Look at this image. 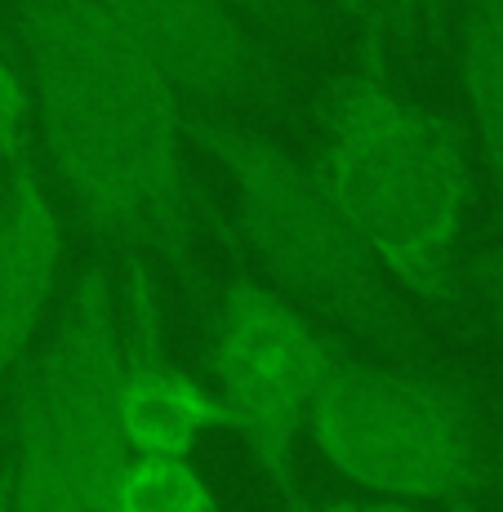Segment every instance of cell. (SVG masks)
Masks as SVG:
<instances>
[{
    "label": "cell",
    "mask_w": 503,
    "mask_h": 512,
    "mask_svg": "<svg viewBox=\"0 0 503 512\" xmlns=\"http://www.w3.org/2000/svg\"><path fill=\"white\" fill-rule=\"evenodd\" d=\"M36 134L49 165L107 241L165 268L192 263L183 94L103 0H14Z\"/></svg>",
    "instance_id": "obj_1"
},
{
    "label": "cell",
    "mask_w": 503,
    "mask_h": 512,
    "mask_svg": "<svg viewBox=\"0 0 503 512\" xmlns=\"http://www.w3.org/2000/svg\"><path fill=\"white\" fill-rule=\"evenodd\" d=\"M312 165L383 277L423 303L455 308L472 210L468 152L446 116L392 85L383 36H361V58L330 98Z\"/></svg>",
    "instance_id": "obj_2"
},
{
    "label": "cell",
    "mask_w": 503,
    "mask_h": 512,
    "mask_svg": "<svg viewBox=\"0 0 503 512\" xmlns=\"http://www.w3.org/2000/svg\"><path fill=\"white\" fill-rule=\"evenodd\" d=\"M121 317L98 268L81 272L54 334L14 374L9 512H121L116 481L125 441L116 428Z\"/></svg>",
    "instance_id": "obj_3"
},
{
    "label": "cell",
    "mask_w": 503,
    "mask_h": 512,
    "mask_svg": "<svg viewBox=\"0 0 503 512\" xmlns=\"http://www.w3.org/2000/svg\"><path fill=\"white\" fill-rule=\"evenodd\" d=\"M317 455L361 495L406 504H463L481 481L468 397L450 379L406 366L334 357L308 432Z\"/></svg>",
    "instance_id": "obj_4"
},
{
    "label": "cell",
    "mask_w": 503,
    "mask_h": 512,
    "mask_svg": "<svg viewBox=\"0 0 503 512\" xmlns=\"http://www.w3.org/2000/svg\"><path fill=\"white\" fill-rule=\"evenodd\" d=\"M187 134L228 170L241 232L276 281L308 294L361 334H406L383 290V268L325 187L317 165L290 156L263 134L219 121H187Z\"/></svg>",
    "instance_id": "obj_5"
},
{
    "label": "cell",
    "mask_w": 503,
    "mask_h": 512,
    "mask_svg": "<svg viewBox=\"0 0 503 512\" xmlns=\"http://www.w3.org/2000/svg\"><path fill=\"white\" fill-rule=\"evenodd\" d=\"M334 357L339 348L268 285L236 281L223 294L210 339V388L285 512L308 504L294 450Z\"/></svg>",
    "instance_id": "obj_6"
},
{
    "label": "cell",
    "mask_w": 503,
    "mask_h": 512,
    "mask_svg": "<svg viewBox=\"0 0 503 512\" xmlns=\"http://www.w3.org/2000/svg\"><path fill=\"white\" fill-rule=\"evenodd\" d=\"M116 428L130 455L192 459L214 432L228 428L210 383L192 379L161 343V312L143 263H130L116 374Z\"/></svg>",
    "instance_id": "obj_7"
},
{
    "label": "cell",
    "mask_w": 503,
    "mask_h": 512,
    "mask_svg": "<svg viewBox=\"0 0 503 512\" xmlns=\"http://www.w3.org/2000/svg\"><path fill=\"white\" fill-rule=\"evenodd\" d=\"M103 9L183 98L245 94L254 49L228 0H103Z\"/></svg>",
    "instance_id": "obj_8"
},
{
    "label": "cell",
    "mask_w": 503,
    "mask_h": 512,
    "mask_svg": "<svg viewBox=\"0 0 503 512\" xmlns=\"http://www.w3.org/2000/svg\"><path fill=\"white\" fill-rule=\"evenodd\" d=\"M58 272H63V223L36 161L18 165L9 170L0 201V392L14 383L18 366L32 352Z\"/></svg>",
    "instance_id": "obj_9"
},
{
    "label": "cell",
    "mask_w": 503,
    "mask_h": 512,
    "mask_svg": "<svg viewBox=\"0 0 503 512\" xmlns=\"http://www.w3.org/2000/svg\"><path fill=\"white\" fill-rule=\"evenodd\" d=\"M459 72L477 147L503 196V0H468L459 27Z\"/></svg>",
    "instance_id": "obj_10"
},
{
    "label": "cell",
    "mask_w": 503,
    "mask_h": 512,
    "mask_svg": "<svg viewBox=\"0 0 503 512\" xmlns=\"http://www.w3.org/2000/svg\"><path fill=\"white\" fill-rule=\"evenodd\" d=\"M121 512H223L210 481L196 472L192 459L125 455L116 481Z\"/></svg>",
    "instance_id": "obj_11"
},
{
    "label": "cell",
    "mask_w": 503,
    "mask_h": 512,
    "mask_svg": "<svg viewBox=\"0 0 503 512\" xmlns=\"http://www.w3.org/2000/svg\"><path fill=\"white\" fill-rule=\"evenodd\" d=\"M32 143H36V107H32V85L27 72L14 67L0 54V165L18 170L32 165Z\"/></svg>",
    "instance_id": "obj_12"
},
{
    "label": "cell",
    "mask_w": 503,
    "mask_h": 512,
    "mask_svg": "<svg viewBox=\"0 0 503 512\" xmlns=\"http://www.w3.org/2000/svg\"><path fill=\"white\" fill-rule=\"evenodd\" d=\"M339 9L361 32L388 41V32H410L414 18L428 9V0H339Z\"/></svg>",
    "instance_id": "obj_13"
},
{
    "label": "cell",
    "mask_w": 503,
    "mask_h": 512,
    "mask_svg": "<svg viewBox=\"0 0 503 512\" xmlns=\"http://www.w3.org/2000/svg\"><path fill=\"white\" fill-rule=\"evenodd\" d=\"M299 512H428L423 504H406V499H383V495H357V499H325V504H303Z\"/></svg>",
    "instance_id": "obj_14"
},
{
    "label": "cell",
    "mask_w": 503,
    "mask_h": 512,
    "mask_svg": "<svg viewBox=\"0 0 503 512\" xmlns=\"http://www.w3.org/2000/svg\"><path fill=\"white\" fill-rule=\"evenodd\" d=\"M228 5L263 23H299L308 14V0H228Z\"/></svg>",
    "instance_id": "obj_15"
},
{
    "label": "cell",
    "mask_w": 503,
    "mask_h": 512,
    "mask_svg": "<svg viewBox=\"0 0 503 512\" xmlns=\"http://www.w3.org/2000/svg\"><path fill=\"white\" fill-rule=\"evenodd\" d=\"M499 512H503V450H499Z\"/></svg>",
    "instance_id": "obj_16"
},
{
    "label": "cell",
    "mask_w": 503,
    "mask_h": 512,
    "mask_svg": "<svg viewBox=\"0 0 503 512\" xmlns=\"http://www.w3.org/2000/svg\"><path fill=\"white\" fill-rule=\"evenodd\" d=\"M0 512H9V499H5V481H0Z\"/></svg>",
    "instance_id": "obj_17"
}]
</instances>
